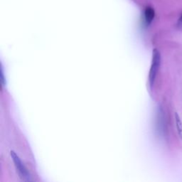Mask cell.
<instances>
[{"mask_svg": "<svg viewBox=\"0 0 182 182\" xmlns=\"http://www.w3.org/2000/svg\"><path fill=\"white\" fill-rule=\"evenodd\" d=\"M160 62H161L160 53L157 49H154L152 53V62H151V66L149 75V83L151 88H152L154 83H155L157 71L159 70L160 66Z\"/></svg>", "mask_w": 182, "mask_h": 182, "instance_id": "6da1fadb", "label": "cell"}, {"mask_svg": "<svg viewBox=\"0 0 182 182\" xmlns=\"http://www.w3.org/2000/svg\"><path fill=\"white\" fill-rule=\"evenodd\" d=\"M10 155L12 158L13 162L14 163V166L16 167V172H18V174L20 177V178L24 181L31 180V179H30L31 178V176H30L29 171L27 170V169L25 167V166L21 162L20 158L18 157V155L13 151H11Z\"/></svg>", "mask_w": 182, "mask_h": 182, "instance_id": "7a4b0ae2", "label": "cell"}, {"mask_svg": "<svg viewBox=\"0 0 182 182\" xmlns=\"http://www.w3.org/2000/svg\"><path fill=\"white\" fill-rule=\"evenodd\" d=\"M155 10L153 9V8L150 7V6H148V7L146 8L144 12V16H145V20H146L147 24H150L151 21H152L153 19L155 18Z\"/></svg>", "mask_w": 182, "mask_h": 182, "instance_id": "3957f363", "label": "cell"}, {"mask_svg": "<svg viewBox=\"0 0 182 182\" xmlns=\"http://www.w3.org/2000/svg\"><path fill=\"white\" fill-rule=\"evenodd\" d=\"M175 120H176V126L177 133L179 137L182 139V122L181 120L180 116L179 115L178 113H175Z\"/></svg>", "mask_w": 182, "mask_h": 182, "instance_id": "277c9868", "label": "cell"}, {"mask_svg": "<svg viewBox=\"0 0 182 182\" xmlns=\"http://www.w3.org/2000/svg\"><path fill=\"white\" fill-rule=\"evenodd\" d=\"M1 79H2V84L4 85V73H3V69H1Z\"/></svg>", "mask_w": 182, "mask_h": 182, "instance_id": "5b68a950", "label": "cell"}, {"mask_svg": "<svg viewBox=\"0 0 182 182\" xmlns=\"http://www.w3.org/2000/svg\"><path fill=\"white\" fill-rule=\"evenodd\" d=\"M179 23L180 24H182V14H181L180 18H179Z\"/></svg>", "mask_w": 182, "mask_h": 182, "instance_id": "8992f818", "label": "cell"}]
</instances>
